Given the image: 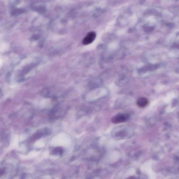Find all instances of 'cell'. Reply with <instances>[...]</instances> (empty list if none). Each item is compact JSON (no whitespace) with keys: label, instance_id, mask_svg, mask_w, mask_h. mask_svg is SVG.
Instances as JSON below:
<instances>
[{"label":"cell","instance_id":"6da1fadb","mask_svg":"<svg viewBox=\"0 0 179 179\" xmlns=\"http://www.w3.org/2000/svg\"><path fill=\"white\" fill-rule=\"evenodd\" d=\"M129 117V115L128 114H119L113 117L111 121L114 123H123L128 120Z\"/></svg>","mask_w":179,"mask_h":179},{"label":"cell","instance_id":"7a4b0ae2","mask_svg":"<svg viewBox=\"0 0 179 179\" xmlns=\"http://www.w3.org/2000/svg\"><path fill=\"white\" fill-rule=\"evenodd\" d=\"M96 36L95 32L93 31L89 32L84 38L82 41V43L84 45H88L91 44L95 39Z\"/></svg>","mask_w":179,"mask_h":179},{"label":"cell","instance_id":"3957f363","mask_svg":"<svg viewBox=\"0 0 179 179\" xmlns=\"http://www.w3.org/2000/svg\"><path fill=\"white\" fill-rule=\"evenodd\" d=\"M149 103V101L146 98L142 97L139 99L137 101V104L140 108H143Z\"/></svg>","mask_w":179,"mask_h":179}]
</instances>
